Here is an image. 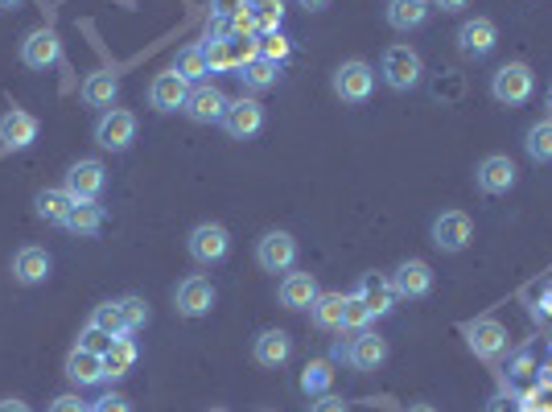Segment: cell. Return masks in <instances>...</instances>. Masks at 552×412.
I'll list each match as a JSON object with an SVG mask.
<instances>
[{"label":"cell","instance_id":"1f68e13d","mask_svg":"<svg viewBox=\"0 0 552 412\" xmlns=\"http://www.w3.org/2000/svg\"><path fill=\"white\" fill-rule=\"evenodd\" d=\"M91 326L103 330L108 338H124V334H128V322H124L120 301H103V305H95V309H91Z\"/></svg>","mask_w":552,"mask_h":412},{"label":"cell","instance_id":"83f0119b","mask_svg":"<svg viewBox=\"0 0 552 412\" xmlns=\"http://www.w3.org/2000/svg\"><path fill=\"white\" fill-rule=\"evenodd\" d=\"M136 363V342L124 334V338H112V347L103 351V380H124Z\"/></svg>","mask_w":552,"mask_h":412},{"label":"cell","instance_id":"ffe728a7","mask_svg":"<svg viewBox=\"0 0 552 412\" xmlns=\"http://www.w3.org/2000/svg\"><path fill=\"white\" fill-rule=\"evenodd\" d=\"M66 380H71L75 388H95L103 384V355L87 351V347H75L71 355H66Z\"/></svg>","mask_w":552,"mask_h":412},{"label":"cell","instance_id":"ab89813d","mask_svg":"<svg viewBox=\"0 0 552 412\" xmlns=\"http://www.w3.org/2000/svg\"><path fill=\"white\" fill-rule=\"evenodd\" d=\"M256 42H260V58H268V62H285L293 54V46H289V38H285L281 29H276V33H260Z\"/></svg>","mask_w":552,"mask_h":412},{"label":"cell","instance_id":"f907efd6","mask_svg":"<svg viewBox=\"0 0 552 412\" xmlns=\"http://www.w3.org/2000/svg\"><path fill=\"white\" fill-rule=\"evenodd\" d=\"M408 412H437V408H433V404H412Z\"/></svg>","mask_w":552,"mask_h":412},{"label":"cell","instance_id":"7c38bea8","mask_svg":"<svg viewBox=\"0 0 552 412\" xmlns=\"http://www.w3.org/2000/svg\"><path fill=\"white\" fill-rule=\"evenodd\" d=\"M495 46H499V29H495L491 17L462 21V29H458V50L466 58H487V54H495Z\"/></svg>","mask_w":552,"mask_h":412},{"label":"cell","instance_id":"7dc6e473","mask_svg":"<svg viewBox=\"0 0 552 412\" xmlns=\"http://www.w3.org/2000/svg\"><path fill=\"white\" fill-rule=\"evenodd\" d=\"M433 5L441 9V13H458V9H466L470 0H433Z\"/></svg>","mask_w":552,"mask_h":412},{"label":"cell","instance_id":"74e56055","mask_svg":"<svg viewBox=\"0 0 552 412\" xmlns=\"http://www.w3.org/2000/svg\"><path fill=\"white\" fill-rule=\"evenodd\" d=\"M231 33H235V38H256V33H260L252 0H239V5L231 9Z\"/></svg>","mask_w":552,"mask_h":412},{"label":"cell","instance_id":"db71d44e","mask_svg":"<svg viewBox=\"0 0 552 412\" xmlns=\"http://www.w3.org/2000/svg\"><path fill=\"white\" fill-rule=\"evenodd\" d=\"M91 412H95V408H91Z\"/></svg>","mask_w":552,"mask_h":412},{"label":"cell","instance_id":"e0dca14e","mask_svg":"<svg viewBox=\"0 0 552 412\" xmlns=\"http://www.w3.org/2000/svg\"><path fill=\"white\" fill-rule=\"evenodd\" d=\"M223 128H227V136H235V141H248V136H256L264 128V103L235 99L227 108V116H223Z\"/></svg>","mask_w":552,"mask_h":412},{"label":"cell","instance_id":"836d02e7","mask_svg":"<svg viewBox=\"0 0 552 412\" xmlns=\"http://www.w3.org/2000/svg\"><path fill=\"white\" fill-rule=\"evenodd\" d=\"M330 384H334V367H330L326 359L305 363V371H301V392H305V396H326Z\"/></svg>","mask_w":552,"mask_h":412},{"label":"cell","instance_id":"9c48e42d","mask_svg":"<svg viewBox=\"0 0 552 412\" xmlns=\"http://www.w3.org/2000/svg\"><path fill=\"white\" fill-rule=\"evenodd\" d=\"M470 239H474V223H470V215H462V211H445V215H437L433 219V244L441 248V252H466L470 248Z\"/></svg>","mask_w":552,"mask_h":412},{"label":"cell","instance_id":"7a4b0ae2","mask_svg":"<svg viewBox=\"0 0 552 412\" xmlns=\"http://www.w3.org/2000/svg\"><path fill=\"white\" fill-rule=\"evenodd\" d=\"M379 75L392 91H412L425 75V62L412 46H388L384 58H379Z\"/></svg>","mask_w":552,"mask_h":412},{"label":"cell","instance_id":"9a60e30c","mask_svg":"<svg viewBox=\"0 0 552 412\" xmlns=\"http://www.w3.org/2000/svg\"><path fill=\"white\" fill-rule=\"evenodd\" d=\"M466 342L478 359H499L507 351V330L495 318H478V322H466Z\"/></svg>","mask_w":552,"mask_h":412},{"label":"cell","instance_id":"484cf974","mask_svg":"<svg viewBox=\"0 0 552 412\" xmlns=\"http://www.w3.org/2000/svg\"><path fill=\"white\" fill-rule=\"evenodd\" d=\"M429 0H388V25L396 33H412L429 21Z\"/></svg>","mask_w":552,"mask_h":412},{"label":"cell","instance_id":"ba28073f","mask_svg":"<svg viewBox=\"0 0 552 412\" xmlns=\"http://www.w3.org/2000/svg\"><path fill=\"white\" fill-rule=\"evenodd\" d=\"M227 108H231V99H227L219 87H211V83H194L190 95H186V108H182V112H186L194 124H223Z\"/></svg>","mask_w":552,"mask_h":412},{"label":"cell","instance_id":"44dd1931","mask_svg":"<svg viewBox=\"0 0 552 412\" xmlns=\"http://www.w3.org/2000/svg\"><path fill=\"white\" fill-rule=\"evenodd\" d=\"M50 268H54V260L46 248H21L13 256V281L17 285H42L50 277Z\"/></svg>","mask_w":552,"mask_h":412},{"label":"cell","instance_id":"ac0fdd59","mask_svg":"<svg viewBox=\"0 0 552 412\" xmlns=\"http://www.w3.org/2000/svg\"><path fill=\"white\" fill-rule=\"evenodd\" d=\"M392 289H396V297H429L433 293V268L425 260H404V264H396Z\"/></svg>","mask_w":552,"mask_h":412},{"label":"cell","instance_id":"c3c4849f","mask_svg":"<svg viewBox=\"0 0 552 412\" xmlns=\"http://www.w3.org/2000/svg\"><path fill=\"white\" fill-rule=\"evenodd\" d=\"M297 5H301L305 13H322V9H330V0H297Z\"/></svg>","mask_w":552,"mask_h":412},{"label":"cell","instance_id":"f6af8a7d","mask_svg":"<svg viewBox=\"0 0 552 412\" xmlns=\"http://www.w3.org/2000/svg\"><path fill=\"white\" fill-rule=\"evenodd\" d=\"M50 412H91V408H87L79 396H58V400L50 404Z\"/></svg>","mask_w":552,"mask_h":412},{"label":"cell","instance_id":"816d5d0a","mask_svg":"<svg viewBox=\"0 0 552 412\" xmlns=\"http://www.w3.org/2000/svg\"><path fill=\"white\" fill-rule=\"evenodd\" d=\"M548 116H552V87H548Z\"/></svg>","mask_w":552,"mask_h":412},{"label":"cell","instance_id":"52a82bcc","mask_svg":"<svg viewBox=\"0 0 552 412\" xmlns=\"http://www.w3.org/2000/svg\"><path fill=\"white\" fill-rule=\"evenodd\" d=\"M375 91V71L363 62V58H351V62H342L338 71H334V95L342 103H367Z\"/></svg>","mask_w":552,"mask_h":412},{"label":"cell","instance_id":"3957f363","mask_svg":"<svg viewBox=\"0 0 552 412\" xmlns=\"http://www.w3.org/2000/svg\"><path fill=\"white\" fill-rule=\"evenodd\" d=\"M334 355L342 363H351L355 371H379V367L388 363V338H379L371 330H359L347 347H334Z\"/></svg>","mask_w":552,"mask_h":412},{"label":"cell","instance_id":"4fadbf2b","mask_svg":"<svg viewBox=\"0 0 552 412\" xmlns=\"http://www.w3.org/2000/svg\"><path fill=\"white\" fill-rule=\"evenodd\" d=\"M215 285L206 281V277H186L174 293V305H178V314L182 318H206L211 314V305H215Z\"/></svg>","mask_w":552,"mask_h":412},{"label":"cell","instance_id":"4dcf8cb0","mask_svg":"<svg viewBox=\"0 0 552 412\" xmlns=\"http://www.w3.org/2000/svg\"><path fill=\"white\" fill-rule=\"evenodd\" d=\"M239 79H244L248 91H268L276 87V79H281V62H268V58H252L244 71H239Z\"/></svg>","mask_w":552,"mask_h":412},{"label":"cell","instance_id":"f35d334b","mask_svg":"<svg viewBox=\"0 0 552 412\" xmlns=\"http://www.w3.org/2000/svg\"><path fill=\"white\" fill-rule=\"evenodd\" d=\"M367 326H371V309L363 305L359 293H351L347 305H342V330H355V334H359V330H367Z\"/></svg>","mask_w":552,"mask_h":412},{"label":"cell","instance_id":"f1b7e54d","mask_svg":"<svg viewBox=\"0 0 552 412\" xmlns=\"http://www.w3.org/2000/svg\"><path fill=\"white\" fill-rule=\"evenodd\" d=\"M342 305H347L342 293H318L314 305H309V322L318 330H342Z\"/></svg>","mask_w":552,"mask_h":412},{"label":"cell","instance_id":"b9f144b4","mask_svg":"<svg viewBox=\"0 0 552 412\" xmlns=\"http://www.w3.org/2000/svg\"><path fill=\"white\" fill-rule=\"evenodd\" d=\"M79 347H87V351L103 355V351H108V347H112V338H108V334H103V330H95V326L87 322V330H83V338H79Z\"/></svg>","mask_w":552,"mask_h":412},{"label":"cell","instance_id":"2e32d148","mask_svg":"<svg viewBox=\"0 0 552 412\" xmlns=\"http://www.w3.org/2000/svg\"><path fill=\"white\" fill-rule=\"evenodd\" d=\"M33 141H38V116H29L25 108H9L5 116H0V145H5L9 153L29 149Z\"/></svg>","mask_w":552,"mask_h":412},{"label":"cell","instance_id":"cb8c5ba5","mask_svg":"<svg viewBox=\"0 0 552 412\" xmlns=\"http://www.w3.org/2000/svg\"><path fill=\"white\" fill-rule=\"evenodd\" d=\"M116 99H120V79L112 71H91L83 79V103L87 108H116Z\"/></svg>","mask_w":552,"mask_h":412},{"label":"cell","instance_id":"d4e9b609","mask_svg":"<svg viewBox=\"0 0 552 412\" xmlns=\"http://www.w3.org/2000/svg\"><path fill=\"white\" fill-rule=\"evenodd\" d=\"M318 281H314V272H289V277L281 281V305L285 309H309L318 297Z\"/></svg>","mask_w":552,"mask_h":412},{"label":"cell","instance_id":"60d3db41","mask_svg":"<svg viewBox=\"0 0 552 412\" xmlns=\"http://www.w3.org/2000/svg\"><path fill=\"white\" fill-rule=\"evenodd\" d=\"M120 309H124V322H128V334L132 330H145V322H149V301L145 297H120Z\"/></svg>","mask_w":552,"mask_h":412},{"label":"cell","instance_id":"7bdbcfd3","mask_svg":"<svg viewBox=\"0 0 552 412\" xmlns=\"http://www.w3.org/2000/svg\"><path fill=\"white\" fill-rule=\"evenodd\" d=\"M309 412H351V404H347V400H338V396H330V392H326V396H318L314 404H309Z\"/></svg>","mask_w":552,"mask_h":412},{"label":"cell","instance_id":"277c9868","mask_svg":"<svg viewBox=\"0 0 552 412\" xmlns=\"http://www.w3.org/2000/svg\"><path fill=\"white\" fill-rule=\"evenodd\" d=\"M186 252H190L194 264H219L231 252V235H227L223 223H198L186 235Z\"/></svg>","mask_w":552,"mask_h":412},{"label":"cell","instance_id":"8d00e7d4","mask_svg":"<svg viewBox=\"0 0 552 412\" xmlns=\"http://www.w3.org/2000/svg\"><path fill=\"white\" fill-rule=\"evenodd\" d=\"M252 9H256V25L260 33H276L285 21V0H252Z\"/></svg>","mask_w":552,"mask_h":412},{"label":"cell","instance_id":"8fae6325","mask_svg":"<svg viewBox=\"0 0 552 412\" xmlns=\"http://www.w3.org/2000/svg\"><path fill=\"white\" fill-rule=\"evenodd\" d=\"M62 58V38L46 25V29H33L29 38L21 42V62L29 71H50V66Z\"/></svg>","mask_w":552,"mask_h":412},{"label":"cell","instance_id":"5bb4252c","mask_svg":"<svg viewBox=\"0 0 552 412\" xmlns=\"http://www.w3.org/2000/svg\"><path fill=\"white\" fill-rule=\"evenodd\" d=\"M474 186L482 194H507L515 186V161L503 157V153H491V157H482L478 169H474Z\"/></svg>","mask_w":552,"mask_h":412},{"label":"cell","instance_id":"30bf717a","mask_svg":"<svg viewBox=\"0 0 552 412\" xmlns=\"http://www.w3.org/2000/svg\"><path fill=\"white\" fill-rule=\"evenodd\" d=\"M256 264L264 272H289L297 264V239L289 231H268L256 244Z\"/></svg>","mask_w":552,"mask_h":412},{"label":"cell","instance_id":"4316f807","mask_svg":"<svg viewBox=\"0 0 552 412\" xmlns=\"http://www.w3.org/2000/svg\"><path fill=\"white\" fill-rule=\"evenodd\" d=\"M33 211H38L42 223L66 227V219H71V211H75V198L66 190H42L38 198H33Z\"/></svg>","mask_w":552,"mask_h":412},{"label":"cell","instance_id":"d6a6232c","mask_svg":"<svg viewBox=\"0 0 552 412\" xmlns=\"http://www.w3.org/2000/svg\"><path fill=\"white\" fill-rule=\"evenodd\" d=\"M524 149H528V157H532L536 165H548V161H552V116H548V120H536V124L528 128Z\"/></svg>","mask_w":552,"mask_h":412},{"label":"cell","instance_id":"f5cc1de1","mask_svg":"<svg viewBox=\"0 0 552 412\" xmlns=\"http://www.w3.org/2000/svg\"><path fill=\"white\" fill-rule=\"evenodd\" d=\"M211 412H231V408H211Z\"/></svg>","mask_w":552,"mask_h":412},{"label":"cell","instance_id":"7402d4cb","mask_svg":"<svg viewBox=\"0 0 552 412\" xmlns=\"http://www.w3.org/2000/svg\"><path fill=\"white\" fill-rule=\"evenodd\" d=\"M260 367H285L293 355V338L285 330H260L256 334V347H252Z\"/></svg>","mask_w":552,"mask_h":412},{"label":"cell","instance_id":"ee69618b","mask_svg":"<svg viewBox=\"0 0 552 412\" xmlns=\"http://www.w3.org/2000/svg\"><path fill=\"white\" fill-rule=\"evenodd\" d=\"M95 412H132V404L124 396H99L95 400Z\"/></svg>","mask_w":552,"mask_h":412},{"label":"cell","instance_id":"603a6c76","mask_svg":"<svg viewBox=\"0 0 552 412\" xmlns=\"http://www.w3.org/2000/svg\"><path fill=\"white\" fill-rule=\"evenodd\" d=\"M363 297V305L371 309V318H384L388 309L396 305V289H392V277H379V272H367L355 289Z\"/></svg>","mask_w":552,"mask_h":412},{"label":"cell","instance_id":"d590c367","mask_svg":"<svg viewBox=\"0 0 552 412\" xmlns=\"http://www.w3.org/2000/svg\"><path fill=\"white\" fill-rule=\"evenodd\" d=\"M174 71H178L186 83H202V75H211V66H206L202 46H186V50L178 54V62H174Z\"/></svg>","mask_w":552,"mask_h":412},{"label":"cell","instance_id":"6da1fadb","mask_svg":"<svg viewBox=\"0 0 552 412\" xmlns=\"http://www.w3.org/2000/svg\"><path fill=\"white\" fill-rule=\"evenodd\" d=\"M491 95L495 103H503V108H520V103H528L536 95V75L528 62H507L495 71L491 79Z\"/></svg>","mask_w":552,"mask_h":412},{"label":"cell","instance_id":"d6986e66","mask_svg":"<svg viewBox=\"0 0 552 412\" xmlns=\"http://www.w3.org/2000/svg\"><path fill=\"white\" fill-rule=\"evenodd\" d=\"M186 95H190V83L178 75V71H165L149 83V103H153V112H178L186 108Z\"/></svg>","mask_w":552,"mask_h":412},{"label":"cell","instance_id":"5b68a950","mask_svg":"<svg viewBox=\"0 0 552 412\" xmlns=\"http://www.w3.org/2000/svg\"><path fill=\"white\" fill-rule=\"evenodd\" d=\"M103 186H108V169H103V161H95V157L75 161L66 169V182H62V190L75 202H95L103 194Z\"/></svg>","mask_w":552,"mask_h":412},{"label":"cell","instance_id":"681fc988","mask_svg":"<svg viewBox=\"0 0 552 412\" xmlns=\"http://www.w3.org/2000/svg\"><path fill=\"white\" fill-rule=\"evenodd\" d=\"M25 0H0V13H13V9H21Z\"/></svg>","mask_w":552,"mask_h":412},{"label":"cell","instance_id":"f546056e","mask_svg":"<svg viewBox=\"0 0 552 412\" xmlns=\"http://www.w3.org/2000/svg\"><path fill=\"white\" fill-rule=\"evenodd\" d=\"M202 54H206V66H211V71H239L231 33H215V38H206L202 42Z\"/></svg>","mask_w":552,"mask_h":412},{"label":"cell","instance_id":"e575fe53","mask_svg":"<svg viewBox=\"0 0 552 412\" xmlns=\"http://www.w3.org/2000/svg\"><path fill=\"white\" fill-rule=\"evenodd\" d=\"M99 227H103V206H99V202H75L71 219H66V231H75V235H95Z\"/></svg>","mask_w":552,"mask_h":412},{"label":"cell","instance_id":"8992f818","mask_svg":"<svg viewBox=\"0 0 552 412\" xmlns=\"http://www.w3.org/2000/svg\"><path fill=\"white\" fill-rule=\"evenodd\" d=\"M136 141V116L124 108H108L95 120V145L108 153H124Z\"/></svg>","mask_w":552,"mask_h":412},{"label":"cell","instance_id":"bcb514c9","mask_svg":"<svg viewBox=\"0 0 552 412\" xmlns=\"http://www.w3.org/2000/svg\"><path fill=\"white\" fill-rule=\"evenodd\" d=\"M0 412H33L25 400H17V396H9V400H0Z\"/></svg>","mask_w":552,"mask_h":412}]
</instances>
